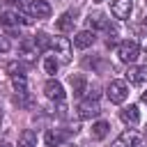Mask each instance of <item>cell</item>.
Listing matches in <instances>:
<instances>
[{
    "instance_id": "1",
    "label": "cell",
    "mask_w": 147,
    "mask_h": 147,
    "mask_svg": "<svg viewBox=\"0 0 147 147\" xmlns=\"http://www.w3.org/2000/svg\"><path fill=\"white\" fill-rule=\"evenodd\" d=\"M32 18H28L21 9H11V7H5L0 9V25H7V28H16V25H28Z\"/></svg>"
},
{
    "instance_id": "2",
    "label": "cell",
    "mask_w": 147,
    "mask_h": 147,
    "mask_svg": "<svg viewBox=\"0 0 147 147\" xmlns=\"http://www.w3.org/2000/svg\"><path fill=\"white\" fill-rule=\"evenodd\" d=\"M106 96L110 103H124L129 96V85L126 80H110L106 87Z\"/></svg>"
},
{
    "instance_id": "3",
    "label": "cell",
    "mask_w": 147,
    "mask_h": 147,
    "mask_svg": "<svg viewBox=\"0 0 147 147\" xmlns=\"http://www.w3.org/2000/svg\"><path fill=\"white\" fill-rule=\"evenodd\" d=\"M117 57H119L124 64H133V62L140 57V46H138L136 41H131V39L119 41V46H117Z\"/></svg>"
},
{
    "instance_id": "4",
    "label": "cell",
    "mask_w": 147,
    "mask_h": 147,
    "mask_svg": "<svg viewBox=\"0 0 147 147\" xmlns=\"http://www.w3.org/2000/svg\"><path fill=\"white\" fill-rule=\"evenodd\" d=\"M51 48L57 55V62H69L71 60V41L67 37H53L51 39Z\"/></svg>"
},
{
    "instance_id": "5",
    "label": "cell",
    "mask_w": 147,
    "mask_h": 147,
    "mask_svg": "<svg viewBox=\"0 0 147 147\" xmlns=\"http://www.w3.org/2000/svg\"><path fill=\"white\" fill-rule=\"evenodd\" d=\"M140 142H142L140 133L133 131V129H129V131H122V133L113 140L110 147H140Z\"/></svg>"
},
{
    "instance_id": "6",
    "label": "cell",
    "mask_w": 147,
    "mask_h": 147,
    "mask_svg": "<svg viewBox=\"0 0 147 147\" xmlns=\"http://www.w3.org/2000/svg\"><path fill=\"white\" fill-rule=\"evenodd\" d=\"M71 133H76V129H51V131H46L44 140L48 147H60L64 140H69Z\"/></svg>"
},
{
    "instance_id": "7",
    "label": "cell",
    "mask_w": 147,
    "mask_h": 147,
    "mask_svg": "<svg viewBox=\"0 0 147 147\" xmlns=\"http://www.w3.org/2000/svg\"><path fill=\"white\" fill-rule=\"evenodd\" d=\"M44 94H46L51 101H57V103H64V96H67V92H64L62 83H60V80H55V78L46 80V85H44Z\"/></svg>"
},
{
    "instance_id": "8",
    "label": "cell",
    "mask_w": 147,
    "mask_h": 147,
    "mask_svg": "<svg viewBox=\"0 0 147 147\" xmlns=\"http://www.w3.org/2000/svg\"><path fill=\"white\" fill-rule=\"evenodd\" d=\"M101 113V106H99V101L96 99H83L80 103H78V117L80 119H92V117H96Z\"/></svg>"
},
{
    "instance_id": "9",
    "label": "cell",
    "mask_w": 147,
    "mask_h": 147,
    "mask_svg": "<svg viewBox=\"0 0 147 147\" xmlns=\"http://www.w3.org/2000/svg\"><path fill=\"white\" fill-rule=\"evenodd\" d=\"M131 9H133V0H110V11L119 21L129 18L131 16Z\"/></svg>"
},
{
    "instance_id": "10",
    "label": "cell",
    "mask_w": 147,
    "mask_h": 147,
    "mask_svg": "<svg viewBox=\"0 0 147 147\" xmlns=\"http://www.w3.org/2000/svg\"><path fill=\"white\" fill-rule=\"evenodd\" d=\"M108 28L110 25H108V18L103 11H90L87 14V30L96 32V30H108Z\"/></svg>"
},
{
    "instance_id": "11",
    "label": "cell",
    "mask_w": 147,
    "mask_h": 147,
    "mask_svg": "<svg viewBox=\"0 0 147 147\" xmlns=\"http://www.w3.org/2000/svg\"><path fill=\"white\" fill-rule=\"evenodd\" d=\"M28 11H30L32 18H48L51 16V5L46 0H30Z\"/></svg>"
},
{
    "instance_id": "12",
    "label": "cell",
    "mask_w": 147,
    "mask_h": 147,
    "mask_svg": "<svg viewBox=\"0 0 147 147\" xmlns=\"http://www.w3.org/2000/svg\"><path fill=\"white\" fill-rule=\"evenodd\" d=\"M119 119H122L124 124H129V126H136V124L140 122V110H138V106H136V103L124 106V108L119 110Z\"/></svg>"
},
{
    "instance_id": "13",
    "label": "cell",
    "mask_w": 147,
    "mask_h": 147,
    "mask_svg": "<svg viewBox=\"0 0 147 147\" xmlns=\"http://www.w3.org/2000/svg\"><path fill=\"white\" fill-rule=\"evenodd\" d=\"M126 80L133 85H142L147 83V67H129L126 71Z\"/></svg>"
},
{
    "instance_id": "14",
    "label": "cell",
    "mask_w": 147,
    "mask_h": 147,
    "mask_svg": "<svg viewBox=\"0 0 147 147\" xmlns=\"http://www.w3.org/2000/svg\"><path fill=\"white\" fill-rule=\"evenodd\" d=\"M94 39H96V37H94L92 30H80V32L74 37V46H76V48H90V46L94 44Z\"/></svg>"
},
{
    "instance_id": "15",
    "label": "cell",
    "mask_w": 147,
    "mask_h": 147,
    "mask_svg": "<svg viewBox=\"0 0 147 147\" xmlns=\"http://www.w3.org/2000/svg\"><path fill=\"white\" fill-rule=\"evenodd\" d=\"M108 131H110V124H108L106 119H99V122L92 124V138H94V140H103V138L108 136Z\"/></svg>"
},
{
    "instance_id": "16",
    "label": "cell",
    "mask_w": 147,
    "mask_h": 147,
    "mask_svg": "<svg viewBox=\"0 0 147 147\" xmlns=\"http://www.w3.org/2000/svg\"><path fill=\"white\" fill-rule=\"evenodd\" d=\"M32 44H34V48H37L39 53H44V51L51 48V37H48L46 32H37V34L32 37Z\"/></svg>"
},
{
    "instance_id": "17",
    "label": "cell",
    "mask_w": 147,
    "mask_h": 147,
    "mask_svg": "<svg viewBox=\"0 0 147 147\" xmlns=\"http://www.w3.org/2000/svg\"><path fill=\"white\" fill-rule=\"evenodd\" d=\"M21 53H23V60L30 62V64H32V62L37 60V55H39V51L34 48L32 41H23V44H21Z\"/></svg>"
},
{
    "instance_id": "18",
    "label": "cell",
    "mask_w": 147,
    "mask_h": 147,
    "mask_svg": "<svg viewBox=\"0 0 147 147\" xmlns=\"http://www.w3.org/2000/svg\"><path fill=\"white\" fill-rule=\"evenodd\" d=\"M18 147H37V133L32 129H25L18 136Z\"/></svg>"
},
{
    "instance_id": "19",
    "label": "cell",
    "mask_w": 147,
    "mask_h": 147,
    "mask_svg": "<svg viewBox=\"0 0 147 147\" xmlns=\"http://www.w3.org/2000/svg\"><path fill=\"white\" fill-rule=\"evenodd\" d=\"M85 85H87V80H85L83 74H74V76H71V90H74L76 96L85 94Z\"/></svg>"
},
{
    "instance_id": "20",
    "label": "cell",
    "mask_w": 147,
    "mask_h": 147,
    "mask_svg": "<svg viewBox=\"0 0 147 147\" xmlns=\"http://www.w3.org/2000/svg\"><path fill=\"white\" fill-rule=\"evenodd\" d=\"M55 28H57L60 32H69V30H74V16H71L69 11H67V14H62V16L57 18Z\"/></svg>"
},
{
    "instance_id": "21",
    "label": "cell",
    "mask_w": 147,
    "mask_h": 147,
    "mask_svg": "<svg viewBox=\"0 0 147 147\" xmlns=\"http://www.w3.org/2000/svg\"><path fill=\"white\" fill-rule=\"evenodd\" d=\"M11 85H14L18 96H28V80H25V76H11Z\"/></svg>"
},
{
    "instance_id": "22",
    "label": "cell",
    "mask_w": 147,
    "mask_h": 147,
    "mask_svg": "<svg viewBox=\"0 0 147 147\" xmlns=\"http://www.w3.org/2000/svg\"><path fill=\"white\" fill-rule=\"evenodd\" d=\"M57 67H60L57 57H55V55H46V60H44V71L51 74V76H55V74H57Z\"/></svg>"
},
{
    "instance_id": "23",
    "label": "cell",
    "mask_w": 147,
    "mask_h": 147,
    "mask_svg": "<svg viewBox=\"0 0 147 147\" xmlns=\"http://www.w3.org/2000/svg\"><path fill=\"white\" fill-rule=\"evenodd\" d=\"M7 74L9 76H25L23 74V62H9L7 64Z\"/></svg>"
},
{
    "instance_id": "24",
    "label": "cell",
    "mask_w": 147,
    "mask_h": 147,
    "mask_svg": "<svg viewBox=\"0 0 147 147\" xmlns=\"http://www.w3.org/2000/svg\"><path fill=\"white\" fill-rule=\"evenodd\" d=\"M142 48L147 51V18H145V23H142Z\"/></svg>"
},
{
    "instance_id": "25",
    "label": "cell",
    "mask_w": 147,
    "mask_h": 147,
    "mask_svg": "<svg viewBox=\"0 0 147 147\" xmlns=\"http://www.w3.org/2000/svg\"><path fill=\"white\" fill-rule=\"evenodd\" d=\"M7 48H9V41H7V39H5V37H0V51H2V53H5V51H7Z\"/></svg>"
},
{
    "instance_id": "26",
    "label": "cell",
    "mask_w": 147,
    "mask_h": 147,
    "mask_svg": "<svg viewBox=\"0 0 147 147\" xmlns=\"http://www.w3.org/2000/svg\"><path fill=\"white\" fill-rule=\"evenodd\" d=\"M0 147H11V142H7V140H2V142H0Z\"/></svg>"
},
{
    "instance_id": "27",
    "label": "cell",
    "mask_w": 147,
    "mask_h": 147,
    "mask_svg": "<svg viewBox=\"0 0 147 147\" xmlns=\"http://www.w3.org/2000/svg\"><path fill=\"white\" fill-rule=\"evenodd\" d=\"M142 101H145V103H147V92H142Z\"/></svg>"
},
{
    "instance_id": "28",
    "label": "cell",
    "mask_w": 147,
    "mask_h": 147,
    "mask_svg": "<svg viewBox=\"0 0 147 147\" xmlns=\"http://www.w3.org/2000/svg\"><path fill=\"white\" fill-rule=\"evenodd\" d=\"M9 2H18V5H21V2H25V0H9Z\"/></svg>"
},
{
    "instance_id": "29",
    "label": "cell",
    "mask_w": 147,
    "mask_h": 147,
    "mask_svg": "<svg viewBox=\"0 0 147 147\" xmlns=\"http://www.w3.org/2000/svg\"><path fill=\"white\" fill-rule=\"evenodd\" d=\"M0 126H2V108H0Z\"/></svg>"
},
{
    "instance_id": "30",
    "label": "cell",
    "mask_w": 147,
    "mask_h": 147,
    "mask_svg": "<svg viewBox=\"0 0 147 147\" xmlns=\"http://www.w3.org/2000/svg\"><path fill=\"white\" fill-rule=\"evenodd\" d=\"M94 2H103V0H94Z\"/></svg>"
},
{
    "instance_id": "31",
    "label": "cell",
    "mask_w": 147,
    "mask_h": 147,
    "mask_svg": "<svg viewBox=\"0 0 147 147\" xmlns=\"http://www.w3.org/2000/svg\"><path fill=\"white\" fill-rule=\"evenodd\" d=\"M145 136H147V129H145Z\"/></svg>"
}]
</instances>
